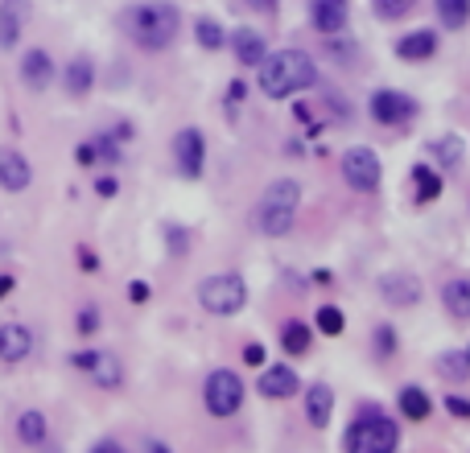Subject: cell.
<instances>
[{
  "mask_svg": "<svg viewBox=\"0 0 470 453\" xmlns=\"http://www.w3.org/2000/svg\"><path fill=\"white\" fill-rule=\"evenodd\" d=\"M120 25L132 37V45L149 50V54H161V50H170L178 29H182V12H178L173 0H140V4L124 9Z\"/></svg>",
  "mask_w": 470,
  "mask_h": 453,
  "instance_id": "6da1fadb",
  "label": "cell"
},
{
  "mask_svg": "<svg viewBox=\"0 0 470 453\" xmlns=\"http://www.w3.org/2000/svg\"><path fill=\"white\" fill-rule=\"evenodd\" d=\"M433 54H438V33L433 29H413L396 42V58L400 62H429Z\"/></svg>",
  "mask_w": 470,
  "mask_h": 453,
  "instance_id": "d6986e66",
  "label": "cell"
},
{
  "mask_svg": "<svg viewBox=\"0 0 470 453\" xmlns=\"http://www.w3.org/2000/svg\"><path fill=\"white\" fill-rule=\"evenodd\" d=\"M198 305L214 317H235L248 305V284L239 272H211L198 284Z\"/></svg>",
  "mask_w": 470,
  "mask_h": 453,
  "instance_id": "5b68a950",
  "label": "cell"
},
{
  "mask_svg": "<svg viewBox=\"0 0 470 453\" xmlns=\"http://www.w3.org/2000/svg\"><path fill=\"white\" fill-rule=\"evenodd\" d=\"M91 141V149H96V165L107 161V165H116L120 157H124V144L116 141V132H96V136H87Z\"/></svg>",
  "mask_w": 470,
  "mask_h": 453,
  "instance_id": "f546056e",
  "label": "cell"
},
{
  "mask_svg": "<svg viewBox=\"0 0 470 453\" xmlns=\"http://www.w3.org/2000/svg\"><path fill=\"white\" fill-rule=\"evenodd\" d=\"M244 363H248V367H260V363H264V346H260V342L244 346Z\"/></svg>",
  "mask_w": 470,
  "mask_h": 453,
  "instance_id": "f35d334b",
  "label": "cell"
},
{
  "mask_svg": "<svg viewBox=\"0 0 470 453\" xmlns=\"http://www.w3.org/2000/svg\"><path fill=\"white\" fill-rule=\"evenodd\" d=\"M466 358H470V350H466Z\"/></svg>",
  "mask_w": 470,
  "mask_h": 453,
  "instance_id": "c3c4849f",
  "label": "cell"
},
{
  "mask_svg": "<svg viewBox=\"0 0 470 453\" xmlns=\"http://www.w3.org/2000/svg\"><path fill=\"white\" fill-rule=\"evenodd\" d=\"M260 396L264 399H289V396H298L301 388V379L293 367H285V363H277V367H264V375H260Z\"/></svg>",
  "mask_w": 470,
  "mask_h": 453,
  "instance_id": "e0dca14e",
  "label": "cell"
},
{
  "mask_svg": "<svg viewBox=\"0 0 470 453\" xmlns=\"http://www.w3.org/2000/svg\"><path fill=\"white\" fill-rule=\"evenodd\" d=\"M29 355H33V330L29 325H21V322L0 325V363L17 367V363H25Z\"/></svg>",
  "mask_w": 470,
  "mask_h": 453,
  "instance_id": "9a60e30c",
  "label": "cell"
},
{
  "mask_svg": "<svg viewBox=\"0 0 470 453\" xmlns=\"http://www.w3.org/2000/svg\"><path fill=\"white\" fill-rule=\"evenodd\" d=\"M380 157H375L367 144H355V149L342 152V182L359 190V194H375L380 190Z\"/></svg>",
  "mask_w": 470,
  "mask_h": 453,
  "instance_id": "ba28073f",
  "label": "cell"
},
{
  "mask_svg": "<svg viewBox=\"0 0 470 453\" xmlns=\"http://www.w3.org/2000/svg\"><path fill=\"white\" fill-rule=\"evenodd\" d=\"M347 17H351V0H310V25L322 37L347 29Z\"/></svg>",
  "mask_w": 470,
  "mask_h": 453,
  "instance_id": "4fadbf2b",
  "label": "cell"
},
{
  "mask_svg": "<svg viewBox=\"0 0 470 453\" xmlns=\"http://www.w3.org/2000/svg\"><path fill=\"white\" fill-rule=\"evenodd\" d=\"M17 441L21 445H29V449H38V445H46L50 441V421H46V412L42 408H25V412H17Z\"/></svg>",
  "mask_w": 470,
  "mask_h": 453,
  "instance_id": "44dd1931",
  "label": "cell"
},
{
  "mask_svg": "<svg viewBox=\"0 0 470 453\" xmlns=\"http://www.w3.org/2000/svg\"><path fill=\"white\" fill-rule=\"evenodd\" d=\"M203 404L214 421H227L244 408V379L235 375L231 367H214L203 383Z\"/></svg>",
  "mask_w": 470,
  "mask_h": 453,
  "instance_id": "8992f818",
  "label": "cell"
},
{
  "mask_svg": "<svg viewBox=\"0 0 470 453\" xmlns=\"http://www.w3.org/2000/svg\"><path fill=\"white\" fill-rule=\"evenodd\" d=\"M99 322H104V317H99V305H83V309L75 313V330L83 338H91L99 330Z\"/></svg>",
  "mask_w": 470,
  "mask_h": 453,
  "instance_id": "836d02e7",
  "label": "cell"
},
{
  "mask_svg": "<svg viewBox=\"0 0 470 453\" xmlns=\"http://www.w3.org/2000/svg\"><path fill=\"white\" fill-rule=\"evenodd\" d=\"M413 4H417V0H372L375 17H384V21H400V17H408Z\"/></svg>",
  "mask_w": 470,
  "mask_h": 453,
  "instance_id": "d6a6232c",
  "label": "cell"
},
{
  "mask_svg": "<svg viewBox=\"0 0 470 453\" xmlns=\"http://www.w3.org/2000/svg\"><path fill=\"white\" fill-rule=\"evenodd\" d=\"M33 185V165L25 152L17 149H0V190L9 194H25Z\"/></svg>",
  "mask_w": 470,
  "mask_h": 453,
  "instance_id": "7c38bea8",
  "label": "cell"
},
{
  "mask_svg": "<svg viewBox=\"0 0 470 453\" xmlns=\"http://www.w3.org/2000/svg\"><path fill=\"white\" fill-rule=\"evenodd\" d=\"M314 342V330L306 322H285V330H281V346H285L289 355H306Z\"/></svg>",
  "mask_w": 470,
  "mask_h": 453,
  "instance_id": "83f0119b",
  "label": "cell"
},
{
  "mask_svg": "<svg viewBox=\"0 0 470 453\" xmlns=\"http://www.w3.org/2000/svg\"><path fill=\"white\" fill-rule=\"evenodd\" d=\"M441 301L454 317H470V281L466 276H454V281L441 284Z\"/></svg>",
  "mask_w": 470,
  "mask_h": 453,
  "instance_id": "cb8c5ba5",
  "label": "cell"
},
{
  "mask_svg": "<svg viewBox=\"0 0 470 453\" xmlns=\"http://www.w3.org/2000/svg\"><path fill=\"white\" fill-rule=\"evenodd\" d=\"M227 42H231V54H235V62L239 66H260L264 62V54H268V42L256 29H248V25H239Z\"/></svg>",
  "mask_w": 470,
  "mask_h": 453,
  "instance_id": "ac0fdd59",
  "label": "cell"
},
{
  "mask_svg": "<svg viewBox=\"0 0 470 453\" xmlns=\"http://www.w3.org/2000/svg\"><path fill=\"white\" fill-rule=\"evenodd\" d=\"M298 210H301V185L293 177H277V182L264 185V194L256 202V226L260 235L268 239H281L293 231L298 223Z\"/></svg>",
  "mask_w": 470,
  "mask_h": 453,
  "instance_id": "3957f363",
  "label": "cell"
},
{
  "mask_svg": "<svg viewBox=\"0 0 470 453\" xmlns=\"http://www.w3.org/2000/svg\"><path fill=\"white\" fill-rule=\"evenodd\" d=\"M116 190H120L116 177H96V194L99 198H116Z\"/></svg>",
  "mask_w": 470,
  "mask_h": 453,
  "instance_id": "74e56055",
  "label": "cell"
},
{
  "mask_svg": "<svg viewBox=\"0 0 470 453\" xmlns=\"http://www.w3.org/2000/svg\"><path fill=\"white\" fill-rule=\"evenodd\" d=\"M194 37H198V45H203V50H211V54L227 45V29L214 21V17H198V21H194Z\"/></svg>",
  "mask_w": 470,
  "mask_h": 453,
  "instance_id": "4316f807",
  "label": "cell"
},
{
  "mask_svg": "<svg viewBox=\"0 0 470 453\" xmlns=\"http://www.w3.org/2000/svg\"><path fill=\"white\" fill-rule=\"evenodd\" d=\"M331 416H334V391L326 383H310V391H306V421H310V429H326Z\"/></svg>",
  "mask_w": 470,
  "mask_h": 453,
  "instance_id": "7402d4cb",
  "label": "cell"
},
{
  "mask_svg": "<svg viewBox=\"0 0 470 453\" xmlns=\"http://www.w3.org/2000/svg\"><path fill=\"white\" fill-rule=\"evenodd\" d=\"M17 75H21V83L29 86V91H46V86L54 83V75H58V70H54V58L46 54L42 45H29V50L21 54Z\"/></svg>",
  "mask_w": 470,
  "mask_h": 453,
  "instance_id": "5bb4252c",
  "label": "cell"
},
{
  "mask_svg": "<svg viewBox=\"0 0 470 453\" xmlns=\"http://www.w3.org/2000/svg\"><path fill=\"white\" fill-rule=\"evenodd\" d=\"M129 297H132L137 305H145V301H149V284H145V281H132V284H129Z\"/></svg>",
  "mask_w": 470,
  "mask_h": 453,
  "instance_id": "60d3db41",
  "label": "cell"
},
{
  "mask_svg": "<svg viewBox=\"0 0 470 453\" xmlns=\"http://www.w3.org/2000/svg\"><path fill=\"white\" fill-rule=\"evenodd\" d=\"M79 264H83L87 272H96V268H99V256H96L91 248H79Z\"/></svg>",
  "mask_w": 470,
  "mask_h": 453,
  "instance_id": "b9f144b4",
  "label": "cell"
},
{
  "mask_svg": "<svg viewBox=\"0 0 470 453\" xmlns=\"http://www.w3.org/2000/svg\"><path fill=\"white\" fill-rule=\"evenodd\" d=\"M165 235H170V251H178V256H182V251H186V239H190V235H186L182 226H165Z\"/></svg>",
  "mask_w": 470,
  "mask_h": 453,
  "instance_id": "8d00e7d4",
  "label": "cell"
},
{
  "mask_svg": "<svg viewBox=\"0 0 470 453\" xmlns=\"http://www.w3.org/2000/svg\"><path fill=\"white\" fill-rule=\"evenodd\" d=\"M248 95V86L244 83H231V91H227V99H231V103H235V99H244Z\"/></svg>",
  "mask_w": 470,
  "mask_h": 453,
  "instance_id": "7dc6e473",
  "label": "cell"
},
{
  "mask_svg": "<svg viewBox=\"0 0 470 453\" xmlns=\"http://www.w3.org/2000/svg\"><path fill=\"white\" fill-rule=\"evenodd\" d=\"M63 86H66V95H75V99H83L91 86H96V62L87 54H75L71 62L63 66Z\"/></svg>",
  "mask_w": 470,
  "mask_h": 453,
  "instance_id": "ffe728a7",
  "label": "cell"
},
{
  "mask_svg": "<svg viewBox=\"0 0 470 453\" xmlns=\"http://www.w3.org/2000/svg\"><path fill=\"white\" fill-rule=\"evenodd\" d=\"M441 408H449V416H458V421H470V399H462V396H446Z\"/></svg>",
  "mask_w": 470,
  "mask_h": 453,
  "instance_id": "d590c367",
  "label": "cell"
},
{
  "mask_svg": "<svg viewBox=\"0 0 470 453\" xmlns=\"http://www.w3.org/2000/svg\"><path fill=\"white\" fill-rule=\"evenodd\" d=\"M367 111H372L375 124L396 128V124H408V119L417 116V103H413L405 91H392V86H384V91H375V95L367 99Z\"/></svg>",
  "mask_w": 470,
  "mask_h": 453,
  "instance_id": "30bf717a",
  "label": "cell"
},
{
  "mask_svg": "<svg viewBox=\"0 0 470 453\" xmlns=\"http://www.w3.org/2000/svg\"><path fill=\"white\" fill-rule=\"evenodd\" d=\"M438 371L446 379H454V383H466L470 379V358L466 350H446V355H438Z\"/></svg>",
  "mask_w": 470,
  "mask_h": 453,
  "instance_id": "f1b7e54d",
  "label": "cell"
},
{
  "mask_svg": "<svg viewBox=\"0 0 470 453\" xmlns=\"http://www.w3.org/2000/svg\"><path fill=\"white\" fill-rule=\"evenodd\" d=\"M91 453H124V445H120V441H112V437H104V441H96V445H91Z\"/></svg>",
  "mask_w": 470,
  "mask_h": 453,
  "instance_id": "7bdbcfd3",
  "label": "cell"
},
{
  "mask_svg": "<svg viewBox=\"0 0 470 453\" xmlns=\"http://www.w3.org/2000/svg\"><path fill=\"white\" fill-rule=\"evenodd\" d=\"M25 21H29V0H0V50L21 45Z\"/></svg>",
  "mask_w": 470,
  "mask_h": 453,
  "instance_id": "2e32d148",
  "label": "cell"
},
{
  "mask_svg": "<svg viewBox=\"0 0 470 453\" xmlns=\"http://www.w3.org/2000/svg\"><path fill=\"white\" fill-rule=\"evenodd\" d=\"M17 289V276H9V272H0V301L9 297V292Z\"/></svg>",
  "mask_w": 470,
  "mask_h": 453,
  "instance_id": "f6af8a7d",
  "label": "cell"
},
{
  "mask_svg": "<svg viewBox=\"0 0 470 453\" xmlns=\"http://www.w3.org/2000/svg\"><path fill=\"white\" fill-rule=\"evenodd\" d=\"M71 367L75 371H83L96 388H104V391H116V388H124V363H120L112 350H96V346H87V350H75L71 355Z\"/></svg>",
  "mask_w": 470,
  "mask_h": 453,
  "instance_id": "52a82bcc",
  "label": "cell"
},
{
  "mask_svg": "<svg viewBox=\"0 0 470 453\" xmlns=\"http://www.w3.org/2000/svg\"><path fill=\"white\" fill-rule=\"evenodd\" d=\"M260 70V91L268 99H289L298 91H310L318 83V66L306 50H277V54H264Z\"/></svg>",
  "mask_w": 470,
  "mask_h": 453,
  "instance_id": "7a4b0ae2",
  "label": "cell"
},
{
  "mask_svg": "<svg viewBox=\"0 0 470 453\" xmlns=\"http://www.w3.org/2000/svg\"><path fill=\"white\" fill-rule=\"evenodd\" d=\"M433 9H438V21L446 25V29H466L470 0H433Z\"/></svg>",
  "mask_w": 470,
  "mask_h": 453,
  "instance_id": "d4e9b609",
  "label": "cell"
},
{
  "mask_svg": "<svg viewBox=\"0 0 470 453\" xmlns=\"http://www.w3.org/2000/svg\"><path fill=\"white\" fill-rule=\"evenodd\" d=\"M400 449V424L375 408H364L347 429V453H396Z\"/></svg>",
  "mask_w": 470,
  "mask_h": 453,
  "instance_id": "277c9868",
  "label": "cell"
},
{
  "mask_svg": "<svg viewBox=\"0 0 470 453\" xmlns=\"http://www.w3.org/2000/svg\"><path fill=\"white\" fill-rule=\"evenodd\" d=\"M429 152H433V161H438L441 169H454V165L462 161V136H441V141L429 144Z\"/></svg>",
  "mask_w": 470,
  "mask_h": 453,
  "instance_id": "4dcf8cb0",
  "label": "cell"
},
{
  "mask_svg": "<svg viewBox=\"0 0 470 453\" xmlns=\"http://www.w3.org/2000/svg\"><path fill=\"white\" fill-rule=\"evenodd\" d=\"M145 453H173V449L161 437H145Z\"/></svg>",
  "mask_w": 470,
  "mask_h": 453,
  "instance_id": "ee69618b",
  "label": "cell"
},
{
  "mask_svg": "<svg viewBox=\"0 0 470 453\" xmlns=\"http://www.w3.org/2000/svg\"><path fill=\"white\" fill-rule=\"evenodd\" d=\"M75 161H79V165H96V149H91V141H79Z\"/></svg>",
  "mask_w": 470,
  "mask_h": 453,
  "instance_id": "ab89813d",
  "label": "cell"
},
{
  "mask_svg": "<svg viewBox=\"0 0 470 453\" xmlns=\"http://www.w3.org/2000/svg\"><path fill=\"white\" fill-rule=\"evenodd\" d=\"M413 185H417V202H433L441 198V173L429 169V165H413Z\"/></svg>",
  "mask_w": 470,
  "mask_h": 453,
  "instance_id": "484cf974",
  "label": "cell"
},
{
  "mask_svg": "<svg viewBox=\"0 0 470 453\" xmlns=\"http://www.w3.org/2000/svg\"><path fill=\"white\" fill-rule=\"evenodd\" d=\"M372 342H375V355H380V358H392L396 355V330H392V325H375Z\"/></svg>",
  "mask_w": 470,
  "mask_h": 453,
  "instance_id": "e575fe53",
  "label": "cell"
},
{
  "mask_svg": "<svg viewBox=\"0 0 470 453\" xmlns=\"http://www.w3.org/2000/svg\"><path fill=\"white\" fill-rule=\"evenodd\" d=\"M421 281L413 276V272H384L380 276V297H384L388 305H396V309H408V305H421Z\"/></svg>",
  "mask_w": 470,
  "mask_h": 453,
  "instance_id": "8fae6325",
  "label": "cell"
},
{
  "mask_svg": "<svg viewBox=\"0 0 470 453\" xmlns=\"http://www.w3.org/2000/svg\"><path fill=\"white\" fill-rule=\"evenodd\" d=\"M396 404H400V412H405L408 421H425V416H429V408H433V399H429V391H425V388H417V383H408V388H400Z\"/></svg>",
  "mask_w": 470,
  "mask_h": 453,
  "instance_id": "603a6c76",
  "label": "cell"
},
{
  "mask_svg": "<svg viewBox=\"0 0 470 453\" xmlns=\"http://www.w3.org/2000/svg\"><path fill=\"white\" fill-rule=\"evenodd\" d=\"M314 322H318V330H322L326 338H339L342 330H347V317H342V309H339V305H322Z\"/></svg>",
  "mask_w": 470,
  "mask_h": 453,
  "instance_id": "1f68e13d",
  "label": "cell"
},
{
  "mask_svg": "<svg viewBox=\"0 0 470 453\" xmlns=\"http://www.w3.org/2000/svg\"><path fill=\"white\" fill-rule=\"evenodd\" d=\"M248 4H252L256 12H277V4H281V0H248Z\"/></svg>",
  "mask_w": 470,
  "mask_h": 453,
  "instance_id": "bcb514c9",
  "label": "cell"
},
{
  "mask_svg": "<svg viewBox=\"0 0 470 453\" xmlns=\"http://www.w3.org/2000/svg\"><path fill=\"white\" fill-rule=\"evenodd\" d=\"M173 161L186 182H198L206 169V136L198 128H182L173 136Z\"/></svg>",
  "mask_w": 470,
  "mask_h": 453,
  "instance_id": "9c48e42d",
  "label": "cell"
}]
</instances>
